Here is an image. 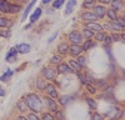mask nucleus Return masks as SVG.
<instances>
[{
	"instance_id": "nucleus-46",
	"label": "nucleus",
	"mask_w": 125,
	"mask_h": 120,
	"mask_svg": "<svg viewBox=\"0 0 125 120\" xmlns=\"http://www.w3.org/2000/svg\"><path fill=\"white\" fill-rule=\"evenodd\" d=\"M58 36V33H55V34H53V35H51V38L49 39V43H51V41H54V39Z\"/></svg>"
},
{
	"instance_id": "nucleus-27",
	"label": "nucleus",
	"mask_w": 125,
	"mask_h": 120,
	"mask_svg": "<svg viewBox=\"0 0 125 120\" xmlns=\"http://www.w3.org/2000/svg\"><path fill=\"white\" fill-rule=\"evenodd\" d=\"M16 106H18V109L21 110V111H26V110H28V105L25 103V100H24V101H19L16 104Z\"/></svg>"
},
{
	"instance_id": "nucleus-5",
	"label": "nucleus",
	"mask_w": 125,
	"mask_h": 120,
	"mask_svg": "<svg viewBox=\"0 0 125 120\" xmlns=\"http://www.w3.org/2000/svg\"><path fill=\"white\" fill-rule=\"evenodd\" d=\"M69 51H70V54L73 56H79L83 51H84V50H83V46L80 44H78V45L73 44L71 46H69Z\"/></svg>"
},
{
	"instance_id": "nucleus-21",
	"label": "nucleus",
	"mask_w": 125,
	"mask_h": 120,
	"mask_svg": "<svg viewBox=\"0 0 125 120\" xmlns=\"http://www.w3.org/2000/svg\"><path fill=\"white\" fill-rule=\"evenodd\" d=\"M70 100H73V96H69V95H65V96H60V99H59V101H60V104L61 105H66Z\"/></svg>"
},
{
	"instance_id": "nucleus-25",
	"label": "nucleus",
	"mask_w": 125,
	"mask_h": 120,
	"mask_svg": "<svg viewBox=\"0 0 125 120\" xmlns=\"http://www.w3.org/2000/svg\"><path fill=\"white\" fill-rule=\"evenodd\" d=\"M61 60H62V59H61V56H60V55H54L53 58L50 59V63H51V64H56V65H58V64H60V63H61Z\"/></svg>"
},
{
	"instance_id": "nucleus-3",
	"label": "nucleus",
	"mask_w": 125,
	"mask_h": 120,
	"mask_svg": "<svg viewBox=\"0 0 125 120\" xmlns=\"http://www.w3.org/2000/svg\"><path fill=\"white\" fill-rule=\"evenodd\" d=\"M56 73H58V71H56L55 69L49 68V66H46V68L43 69V75H44V78L48 79V80H55Z\"/></svg>"
},
{
	"instance_id": "nucleus-26",
	"label": "nucleus",
	"mask_w": 125,
	"mask_h": 120,
	"mask_svg": "<svg viewBox=\"0 0 125 120\" xmlns=\"http://www.w3.org/2000/svg\"><path fill=\"white\" fill-rule=\"evenodd\" d=\"M76 61L79 63V65L81 66V68H85L86 66V59L84 58V56H78V59H76Z\"/></svg>"
},
{
	"instance_id": "nucleus-36",
	"label": "nucleus",
	"mask_w": 125,
	"mask_h": 120,
	"mask_svg": "<svg viewBox=\"0 0 125 120\" xmlns=\"http://www.w3.org/2000/svg\"><path fill=\"white\" fill-rule=\"evenodd\" d=\"M110 26H111V29H114V30H118V31H119V30H123V28L118 24V23H110Z\"/></svg>"
},
{
	"instance_id": "nucleus-19",
	"label": "nucleus",
	"mask_w": 125,
	"mask_h": 120,
	"mask_svg": "<svg viewBox=\"0 0 125 120\" xmlns=\"http://www.w3.org/2000/svg\"><path fill=\"white\" fill-rule=\"evenodd\" d=\"M10 25H11V23L5 16H0V28H8Z\"/></svg>"
},
{
	"instance_id": "nucleus-13",
	"label": "nucleus",
	"mask_w": 125,
	"mask_h": 120,
	"mask_svg": "<svg viewBox=\"0 0 125 120\" xmlns=\"http://www.w3.org/2000/svg\"><path fill=\"white\" fill-rule=\"evenodd\" d=\"M94 10H95V15L98 16V18H104L105 16V14H106V9L104 8L103 5H98V6H95L94 8Z\"/></svg>"
},
{
	"instance_id": "nucleus-40",
	"label": "nucleus",
	"mask_w": 125,
	"mask_h": 120,
	"mask_svg": "<svg viewBox=\"0 0 125 120\" xmlns=\"http://www.w3.org/2000/svg\"><path fill=\"white\" fill-rule=\"evenodd\" d=\"M91 120H104V118H103L100 114L95 113V114H93V116H91Z\"/></svg>"
},
{
	"instance_id": "nucleus-55",
	"label": "nucleus",
	"mask_w": 125,
	"mask_h": 120,
	"mask_svg": "<svg viewBox=\"0 0 125 120\" xmlns=\"http://www.w3.org/2000/svg\"><path fill=\"white\" fill-rule=\"evenodd\" d=\"M124 19H125V15H124Z\"/></svg>"
},
{
	"instance_id": "nucleus-11",
	"label": "nucleus",
	"mask_w": 125,
	"mask_h": 120,
	"mask_svg": "<svg viewBox=\"0 0 125 120\" xmlns=\"http://www.w3.org/2000/svg\"><path fill=\"white\" fill-rule=\"evenodd\" d=\"M0 13H4V14L10 13V3L8 0H0Z\"/></svg>"
},
{
	"instance_id": "nucleus-7",
	"label": "nucleus",
	"mask_w": 125,
	"mask_h": 120,
	"mask_svg": "<svg viewBox=\"0 0 125 120\" xmlns=\"http://www.w3.org/2000/svg\"><path fill=\"white\" fill-rule=\"evenodd\" d=\"M81 19H83V20H86L88 23H90V21H96L99 18L95 15V13L85 11V13H83V14H81Z\"/></svg>"
},
{
	"instance_id": "nucleus-43",
	"label": "nucleus",
	"mask_w": 125,
	"mask_h": 120,
	"mask_svg": "<svg viewBox=\"0 0 125 120\" xmlns=\"http://www.w3.org/2000/svg\"><path fill=\"white\" fill-rule=\"evenodd\" d=\"M115 21H116V23H118V24H119V25L123 28V29L125 28V19H124V18H123V19H116Z\"/></svg>"
},
{
	"instance_id": "nucleus-44",
	"label": "nucleus",
	"mask_w": 125,
	"mask_h": 120,
	"mask_svg": "<svg viewBox=\"0 0 125 120\" xmlns=\"http://www.w3.org/2000/svg\"><path fill=\"white\" fill-rule=\"evenodd\" d=\"M28 119H29V120H40V119H39V118H38L35 114H33V113H31V114H29Z\"/></svg>"
},
{
	"instance_id": "nucleus-38",
	"label": "nucleus",
	"mask_w": 125,
	"mask_h": 120,
	"mask_svg": "<svg viewBox=\"0 0 125 120\" xmlns=\"http://www.w3.org/2000/svg\"><path fill=\"white\" fill-rule=\"evenodd\" d=\"M95 38H96V40H99V41H103L104 38H105V34H104L103 31H99V33L95 35Z\"/></svg>"
},
{
	"instance_id": "nucleus-51",
	"label": "nucleus",
	"mask_w": 125,
	"mask_h": 120,
	"mask_svg": "<svg viewBox=\"0 0 125 120\" xmlns=\"http://www.w3.org/2000/svg\"><path fill=\"white\" fill-rule=\"evenodd\" d=\"M121 118H123V119L125 120V109L123 110V113H121Z\"/></svg>"
},
{
	"instance_id": "nucleus-37",
	"label": "nucleus",
	"mask_w": 125,
	"mask_h": 120,
	"mask_svg": "<svg viewBox=\"0 0 125 120\" xmlns=\"http://www.w3.org/2000/svg\"><path fill=\"white\" fill-rule=\"evenodd\" d=\"M0 36L9 38L10 36V30H0Z\"/></svg>"
},
{
	"instance_id": "nucleus-53",
	"label": "nucleus",
	"mask_w": 125,
	"mask_h": 120,
	"mask_svg": "<svg viewBox=\"0 0 125 120\" xmlns=\"http://www.w3.org/2000/svg\"><path fill=\"white\" fill-rule=\"evenodd\" d=\"M50 1V0H43V4H48Z\"/></svg>"
},
{
	"instance_id": "nucleus-39",
	"label": "nucleus",
	"mask_w": 125,
	"mask_h": 120,
	"mask_svg": "<svg viewBox=\"0 0 125 120\" xmlns=\"http://www.w3.org/2000/svg\"><path fill=\"white\" fill-rule=\"evenodd\" d=\"M76 75H78V78H79V80H80V83H81V84H86V80H85V76H84V75L80 74L79 71H78Z\"/></svg>"
},
{
	"instance_id": "nucleus-2",
	"label": "nucleus",
	"mask_w": 125,
	"mask_h": 120,
	"mask_svg": "<svg viewBox=\"0 0 125 120\" xmlns=\"http://www.w3.org/2000/svg\"><path fill=\"white\" fill-rule=\"evenodd\" d=\"M81 39H83V34L80 31H78V30H73V31L69 34V40H70L71 44H75V45L80 44Z\"/></svg>"
},
{
	"instance_id": "nucleus-49",
	"label": "nucleus",
	"mask_w": 125,
	"mask_h": 120,
	"mask_svg": "<svg viewBox=\"0 0 125 120\" xmlns=\"http://www.w3.org/2000/svg\"><path fill=\"white\" fill-rule=\"evenodd\" d=\"M98 86H105V81L101 80V81H98Z\"/></svg>"
},
{
	"instance_id": "nucleus-41",
	"label": "nucleus",
	"mask_w": 125,
	"mask_h": 120,
	"mask_svg": "<svg viewBox=\"0 0 125 120\" xmlns=\"http://www.w3.org/2000/svg\"><path fill=\"white\" fill-rule=\"evenodd\" d=\"M43 120H54V116L50 115L49 113H45V114H43Z\"/></svg>"
},
{
	"instance_id": "nucleus-1",
	"label": "nucleus",
	"mask_w": 125,
	"mask_h": 120,
	"mask_svg": "<svg viewBox=\"0 0 125 120\" xmlns=\"http://www.w3.org/2000/svg\"><path fill=\"white\" fill-rule=\"evenodd\" d=\"M25 103L28 108H30L34 113H40L43 110V101L36 94H29L25 98Z\"/></svg>"
},
{
	"instance_id": "nucleus-28",
	"label": "nucleus",
	"mask_w": 125,
	"mask_h": 120,
	"mask_svg": "<svg viewBox=\"0 0 125 120\" xmlns=\"http://www.w3.org/2000/svg\"><path fill=\"white\" fill-rule=\"evenodd\" d=\"M111 6H113V9L115 10H119L120 9V6H121V3H120V0H111Z\"/></svg>"
},
{
	"instance_id": "nucleus-20",
	"label": "nucleus",
	"mask_w": 125,
	"mask_h": 120,
	"mask_svg": "<svg viewBox=\"0 0 125 120\" xmlns=\"http://www.w3.org/2000/svg\"><path fill=\"white\" fill-rule=\"evenodd\" d=\"M106 15L109 16L110 20H114V21H115V20L118 19V16H116V11H115L114 9H109V10H106Z\"/></svg>"
},
{
	"instance_id": "nucleus-34",
	"label": "nucleus",
	"mask_w": 125,
	"mask_h": 120,
	"mask_svg": "<svg viewBox=\"0 0 125 120\" xmlns=\"http://www.w3.org/2000/svg\"><path fill=\"white\" fill-rule=\"evenodd\" d=\"M104 43H105V45H109V44H111V41H113V38H111V35H105V38H104V40H103Z\"/></svg>"
},
{
	"instance_id": "nucleus-6",
	"label": "nucleus",
	"mask_w": 125,
	"mask_h": 120,
	"mask_svg": "<svg viewBox=\"0 0 125 120\" xmlns=\"http://www.w3.org/2000/svg\"><path fill=\"white\" fill-rule=\"evenodd\" d=\"M16 54H18L16 48H11V49L8 51V54H6V56H5V60H6V61H10V63L16 61Z\"/></svg>"
},
{
	"instance_id": "nucleus-15",
	"label": "nucleus",
	"mask_w": 125,
	"mask_h": 120,
	"mask_svg": "<svg viewBox=\"0 0 125 120\" xmlns=\"http://www.w3.org/2000/svg\"><path fill=\"white\" fill-rule=\"evenodd\" d=\"M76 5V0H69L68 4H66V8H65V14L69 15L70 13L74 11V8Z\"/></svg>"
},
{
	"instance_id": "nucleus-29",
	"label": "nucleus",
	"mask_w": 125,
	"mask_h": 120,
	"mask_svg": "<svg viewBox=\"0 0 125 120\" xmlns=\"http://www.w3.org/2000/svg\"><path fill=\"white\" fill-rule=\"evenodd\" d=\"M65 0H55V1L53 3V8L54 9H60L62 6V4H64Z\"/></svg>"
},
{
	"instance_id": "nucleus-48",
	"label": "nucleus",
	"mask_w": 125,
	"mask_h": 120,
	"mask_svg": "<svg viewBox=\"0 0 125 120\" xmlns=\"http://www.w3.org/2000/svg\"><path fill=\"white\" fill-rule=\"evenodd\" d=\"M0 96H5V91L1 86H0Z\"/></svg>"
},
{
	"instance_id": "nucleus-30",
	"label": "nucleus",
	"mask_w": 125,
	"mask_h": 120,
	"mask_svg": "<svg viewBox=\"0 0 125 120\" xmlns=\"http://www.w3.org/2000/svg\"><path fill=\"white\" fill-rule=\"evenodd\" d=\"M18 11H20V6L19 5H15V4H10V13L15 14Z\"/></svg>"
},
{
	"instance_id": "nucleus-17",
	"label": "nucleus",
	"mask_w": 125,
	"mask_h": 120,
	"mask_svg": "<svg viewBox=\"0 0 125 120\" xmlns=\"http://www.w3.org/2000/svg\"><path fill=\"white\" fill-rule=\"evenodd\" d=\"M36 3V0H31V3L26 6V9H25V11H24V14H23V20H25L26 19V16L29 15V13H30V10L33 9V6H34V4Z\"/></svg>"
},
{
	"instance_id": "nucleus-8",
	"label": "nucleus",
	"mask_w": 125,
	"mask_h": 120,
	"mask_svg": "<svg viewBox=\"0 0 125 120\" xmlns=\"http://www.w3.org/2000/svg\"><path fill=\"white\" fill-rule=\"evenodd\" d=\"M85 28H88V29L93 30V31H96V33L103 31V29H104V26H103V25H100V24H98L96 21H90V23H88Z\"/></svg>"
},
{
	"instance_id": "nucleus-9",
	"label": "nucleus",
	"mask_w": 125,
	"mask_h": 120,
	"mask_svg": "<svg viewBox=\"0 0 125 120\" xmlns=\"http://www.w3.org/2000/svg\"><path fill=\"white\" fill-rule=\"evenodd\" d=\"M44 100H45V103H46L48 108L51 110V111H54V113L58 111V105L55 104V101L53 100V98H51V96H46Z\"/></svg>"
},
{
	"instance_id": "nucleus-10",
	"label": "nucleus",
	"mask_w": 125,
	"mask_h": 120,
	"mask_svg": "<svg viewBox=\"0 0 125 120\" xmlns=\"http://www.w3.org/2000/svg\"><path fill=\"white\" fill-rule=\"evenodd\" d=\"M45 91L49 94V96H51V98H58V91H56V89H55V86L53 85V84H48V85H45Z\"/></svg>"
},
{
	"instance_id": "nucleus-42",
	"label": "nucleus",
	"mask_w": 125,
	"mask_h": 120,
	"mask_svg": "<svg viewBox=\"0 0 125 120\" xmlns=\"http://www.w3.org/2000/svg\"><path fill=\"white\" fill-rule=\"evenodd\" d=\"M111 38H113V41H120L121 40V35L120 34H113Z\"/></svg>"
},
{
	"instance_id": "nucleus-14",
	"label": "nucleus",
	"mask_w": 125,
	"mask_h": 120,
	"mask_svg": "<svg viewBox=\"0 0 125 120\" xmlns=\"http://www.w3.org/2000/svg\"><path fill=\"white\" fill-rule=\"evenodd\" d=\"M16 50H18V53H20V54H26V53H29L30 51V45L29 44H19L18 46H16Z\"/></svg>"
},
{
	"instance_id": "nucleus-32",
	"label": "nucleus",
	"mask_w": 125,
	"mask_h": 120,
	"mask_svg": "<svg viewBox=\"0 0 125 120\" xmlns=\"http://www.w3.org/2000/svg\"><path fill=\"white\" fill-rule=\"evenodd\" d=\"M36 86H38L40 90H44V89H45L44 80H43V79H38V81H36Z\"/></svg>"
},
{
	"instance_id": "nucleus-18",
	"label": "nucleus",
	"mask_w": 125,
	"mask_h": 120,
	"mask_svg": "<svg viewBox=\"0 0 125 120\" xmlns=\"http://www.w3.org/2000/svg\"><path fill=\"white\" fill-rule=\"evenodd\" d=\"M58 50H59V53H61V54H66V53L69 51V44L61 43V44L58 46Z\"/></svg>"
},
{
	"instance_id": "nucleus-22",
	"label": "nucleus",
	"mask_w": 125,
	"mask_h": 120,
	"mask_svg": "<svg viewBox=\"0 0 125 120\" xmlns=\"http://www.w3.org/2000/svg\"><path fill=\"white\" fill-rule=\"evenodd\" d=\"M83 35H84L86 39H91L94 36V31L90 30V29H88V28H85L84 30H83Z\"/></svg>"
},
{
	"instance_id": "nucleus-45",
	"label": "nucleus",
	"mask_w": 125,
	"mask_h": 120,
	"mask_svg": "<svg viewBox=\"0 0 125 120\" xmlns=\"http://www.w3.org/2000/svg\"><path fill=\"white\" fill-rule=\"evenodd\" d=\"M56 118H58L59 120H62V119H64V115H62L61 111H59V110H58V111H56Z\"/></svg>"
},
{
	"instance_id": "nucleus-35",
	"label": "nucleus",
	"mask_w": 125,
	"mask_h": 120,
	"mask_svg": "<svg viewBox=\"0 0 125 120\" xmlns=\"http://www.w3.org/2000/svg\"><path fill=\"white\" fill-rule=\"evenodd\" d=\"M86 89H88V91H89L90 94H95V93H96V89L94 88L93 85H90V83L86 84Z\"/></svg>"
},
{
	"instance_id": "nucleus-54",
	"label": "nucleus",
	"mask_w": 125,
	"mask_h": 120,
	"mask_svg": "<svg viewBox=\"0 0 125 120\" xmlns=\"http://www.w3.org/2000/svg\"><path fill=\"white\" fill-rule=\"evenodd\" d=\"M30 26H31V24H30V23H29V24H28V25H26V26H25V29H29V28H30Z\"/></svg>"
},
{
	"instance_id": "nucleus-52",
	"label": "nucleus",
	"mask_w": 125,
	"mask_h": 120,
	"mask_svg": "<svg viewBox=\"0 0 125 120\" xmlns=\"http://www.w3.org/2000/svg\"><path fill=\"white\" fill-rule=\"evenodd\" d=\"M120 35H121V39H123L124 41H125V34H120Z\"/></svg>"
},
{
	"instance_id": "nucleus-4",
	"label": "nucleus",
	"mask_w": 125,
	"mask_h": 120,
	"mask_svg": "<svg viewBox=\"0 0 125 120\" xmlns=\"http://www.w3.org/2000/svg\"><path fill=\"white\" fill-rule=\"evenodd\" d=\"M56 71L60 73V74H71V73H74L75 70L73 69L69 64H62V63H60V64H58Z\"/></svg>"
},
{
	"instance_id": "nucleus-47",
	"label": "nucleus",
	"mask_w": 125,
	"mask_h": 120,
	"mask_svg": "<svg viewBox=\"0 0 125 120\" xmlns=\"http://www.w3.org/2000/svg\"><path fill=\"white\" fill-rule=\"evenodd\" d=\"M99 1H100L101 4H110L111 0H99Z\"/></svg>"
},
{
	"instance_id": "nucleus-12",
	"label": "nucleus",
	"mask_w": 125,
	"mask_h": 120,
	"mask_svg": "<svg viewBox=\"0 0 125 120\" xmlns=\"http://www.w3.org/2000/svg\"><path fill=\"white\" fill-rule=\"evenodd\" d=\"M43 14V10H41L40 8H38V9H35V11L30 15V19H29V21H30V24H33L34 21H36V20L40 18V15Z\"/></svg>"
},
{
	"instance_id": "nucleus-24",
	"label": "nucleus",
	"mask_w": 125,
	"mask_h": 120,
	"mask_svg": "<svg viewBox=\"0 0 125 120\" xmlns=\"http://www.w3.org/2000/svg\"><path fill=\"white\" fill-rule=\"evenodd\" d=\"M69 65H70L73 69H74L75 71H79V70L81 69V66L79 65V63L76 61V60H70V61H69Z\"/></svg>"
},
{
	"instance_id": "nucleus-23",
	"label": "nucleus",
	"mask_w": 125,
	"mask_h": 120,
	"mask_svg": "<svg viewBox=\"0 0 125 120\" xmlns=\"http://www.w3.org/2000/svg\"><path fill=\"white\" fill-rule=\"evenodd\" d=\"M83 46V50H84V51H86V50H89L91 46H94V43L91 41L90 39H88V40H85V43L81 45Z\"/></svg>"
},
{
	"instance_id": "nucleus-50",
	"label": "nucleus",
	"mask_w": 125,
	"mask_h": 120,
	"mask_svg": "<svg viewBox=\"0 0 125 120\" xmlns=\"http://www.w3.org/2000/svg\"><path fill=\"white\" fill-rule=\"evenodd\" d=\"M16 120H29V119H28V118H24V116H19Z\"/></svg>"
},
{
	"instance_id": "nucleus-33",
	"label": "nucleus",
	"mask_w": 125,
	"mask_h": 120,
	"mask_svg": "<svg viewBox=\"0 0 125 120\" xmlns=\"http://www.w3.org/2000/svg\"><path fill=\"white\" fill-rule=\"evenodd\" d=\"M86 103H88V104H89V106H90V108H93V109H96V106H98V105H96V103L94 101V99H90V98H88V99H86Z\"/></svg>"
},
{
	"instance_id": "nucleus-16",
	"label": "nucleus",
	"mask_w": 125,
	"mask_h": 120,
	"mask_svg": "<svg viewBox=\"0 0 125 120\" xmlns=\"http://www.w3.org/2000/svg\"><path fill=\"white\" fill-rule=\"evenodd\" d=\"M13 76V70H10V69H6V71L1 75V76H0V81H8V80L10 79V78H11Z\"/></svg>"
},
{
	"instance_id": "nucleus-31",
	"label": "nucleus",
	"mask_w": 125,
	"mask_h": 120,
	"mask_svg": "<svg viewBox=\"0 0 125 120\" xmlns=\"http://www.w3.org/2000/svg\"><path fill=\"white\" fill-rule=\"evenodd\" d=\"M94 3H95V0H85L84 4H83V6H84L85 9H89L94 5Z\"/></svg>"
}]
</instances>
